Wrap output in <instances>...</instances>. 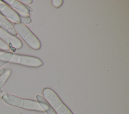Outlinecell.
I'll use <instances>...</instances> for the list:
<instances>
[{"instance_id":"obj_2","label":"cell","mask_w":129,"mask_h":114,"mask_svg":"<svg viewBox=\"0 0 129 114\" xmlns=\"http://www.w3.org/2000/svg\"><path fill=\"white\" fill-rule=\"evenodd\" d=\"M42 94L44 99L56 114H73L53 89L46 87L43 89Z\"/></svg>"},{"instance_id":"obj_13","label":"cell","mask_w":129,"mask_h":114,"mask_svg":"<svg viewBox=\"0 0 129 114\" xmlns=\"http://www.w3.org/2000/svg\"><path fill=\"white\" fill-rule=\"evenodd\" d=\"M0 50L4 51H7L10 50V48L9 46L1 39H0Z\"/></svg>"},{"instance_id":"obj_5","label":"cell","mask_w":129,"mask_h":114,"mask_svg":"<svg viewBox=\"0 0 129 114\" xmlns=\"http://www.w3.org/2000/svg\"><path fill=\"white\" fill-rule=\"evenodd\" d=\"M0 39L5 43L10 50L15 52L16 50L21 49L23 46L22 41L16 36L9 34L0 27Z\"/></svg>"},{"instance_id":"obj_3","label":"cell","mask_w":129,"mask_h":114,"mask_svg":"<svg viewBox=\"0 0 129 114\" xmlns=\"http://www.w3.org/2000/svg\"><path fill=\"white\" fill-rule=\"evenodd\" d=\"M14 28L17 34L32 49L38 50L41 48V42L38 38L25 25L14 23Z\"/></svg>"},{"instance_id":"obj_12","label":"cell","mask_w":129,"mask_h":114,"mask_svg":"<svg viewBox=\"0 0 129 114\" xmlns=\"http://www.w3.org/2000/svg\"><path fill=\"white\" fill-rule=\"evenodd\" d=\"M52 4L55 8H58L61 7L63 4V1L62 0H52L51 1Z\"/></svg>"},{"instance_id":"obj_7","label":"cell","mask_w":129,"mask_h":114,"mask_svg":"<svg viewBox=\"0 0 129 114\" xmlns=\"http://www.w3.org/2000/svg\"><path fill=\"white\" fill-rule=\"evenodd\" d=\"M4 2L11 7L15 11H17L20 15H24L27 16L30 14L31 11V8L26 5L21 3L19 1L17 0H5Z\"/></svg>"},{"instance_id":"obj_1","label":"cell","mask_w":129,"mask_h":114,"mask_svg":"<svg viewBox=\"0 0 129 114\" xmlns=\"http://www.w3.org/2000/svg\"><path fill=\"white\" fill-rule=\"evenodd\" d=\"M2 99L6 104L11 106L21 108L28 110L44 112L43 109L39 105V103L35 100L24 99L17 96L5 94L2 96Z\"/></svg>"},{"instance_id":"obj_9","label":"cell","mask_w":129,"mask_h":114,"mask_svg":"<svg viewBox=\"0 0 129 114\" xmlns=\"http://www.w3.org/2000/svg\"><path fill=\"white\" fill-rule=\"evenodd\" d=\"M37 101L39 103V105L47 114H56L55 111L44 99L43 97L40 95H37L36 96Z\"/></svg>"},{"instance_id":"obj_6","label":"cell","mask_w":129,"mask_h":114,"mask_svg":"<svg viewBox=\"0 0 129 114\" xmlns=\"http://www.w3.org/2000/svg\"><path fill=\"white\" fill-rule=\"evenodd\" d=\"M0 13L7 19H10L16 23H20V15L4 1H0Z\"/></svg>"},{"instance_id":"obj_10","label":"cell","mask_w":129,"mask_h":114,"mask_svg":"<svg viewBox=\"0 0 129 114\" xmlns=\"http://www.w3.org/2000/svg\"><path fill=\"white\" fill-rule=\"evenodd\" d=\"M12 74V70L10 69H6L4 74L0 76V91L8 80Z\"/></svg>"},{"instance_id":"obj_4","label":"cell","mask_w":129,"mask_h":114,"mask_svg":"<svg viewBox=\"0 0 129 114\" xmlns=\"http://www.w3.org/2000/svg\"><path fill=\"white\" fill-rule=\"evenodd\" d=\"M9 63L29 67H39L43 65L42 61L38 57L11 53Z\"/></svg>"},{"instance_id":"obj_15","label":"cell","mask_w":129,"mask_h":114,"mask_svg":"<svg viewBox=\"0 0 129 114\" xmlns=\"http://www.w3.org/2000/svg\"><path fill=\"white\" fill-rule=\"evenodd\" d=\"M6 70V69L4 68H2L0 69V76H2L4 74V73L5 72Z\"/></svg>"},{"instance_id":"obj_8","label":"cell","mask_w":129,"mask_h":114,"mask_svg":"<svg viewBox=\"0 0 129 114\" xmlns=\"http://www.w3.org/2000/svg\"><path fill=\"white\" fill-rule=\"evenodd\" d=\"M0 27L13 36L17 35L13 25L0 13Z\"/></svg>"},{"instance_id":"obj_11","label":"cell","mask_w":129,"mask_h":114,"mask_svg":"<svg viewBox=\"0 0 129 114\" xmlns=\"http://www.w3.org/2000/svg\"><path fill=\"white\" fill-rule=\"evenodd\" d=\"M19 15L20 18V23L25 25V24H28L31 23V20L29 16L24 15Z\"/></svg>"},{"instance_id":"obj_14","label":"cell","mask_w":129,"mask_h":114,"mask_svg":"<svg viewBox=\"0 0 129 114\" xmlns=\"http://www.w3.org/2000/svg\"><path fill=\"white\" fill-rule=\"evenodd\" d=\"M20 2L23 4H31L33 2L32 0H22L20 1Z\"/></svg>"}]
</instances>
